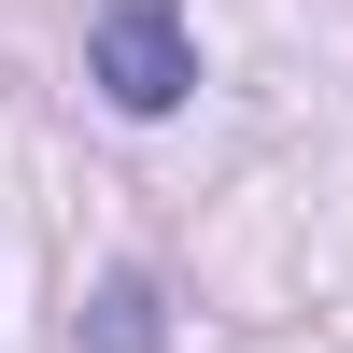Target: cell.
I'll return each instance as SVG.
<instances>
[{
  "mask_svg": "<svg viewBox=\"0 0 353 353\" xmlns=\"http://www.w3.org/2000/svg\"><path fill=\"white\" fill-rule=\"evenodd\" d=\"M85 71H99L113 113H170V99L198 85V43H184V14H170V0H113L99 43H85Z\"/></svg>",
  "mask_w": 353,
  "mask_h": 353,
  "instance_id": "cell-1",
  "label": "cell"
}]
</instances>
